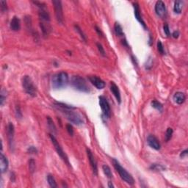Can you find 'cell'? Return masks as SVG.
<instances>
[{
    "label": "cell",
    "instance_id": "1",
    "mask_svg": "<svg viewBox=\"0 0 188 188\" xmlns=\"http://www.w3.org/2000/svg\"><path fill=\"white\" fill-rule=\"evenodd\" d=\"M69 82L68 74L65 71H61L55 74L52 78V86L53 89L59 90L66 88Z\"/></svg>",
    "mask_w": 188,
    "mask_h": 188
},
{
    "label": "cell",
    "instance_id": "2",
    "mask_svg": "<svg viewBox=\"0 0 188 188\" xmlns=\"http://www.w3.org/2000/svg\"><path fill=\"white\" fill-rule=\"evenodd\" d=\"M60 112H61L66 119L68 121H70L71 124H74L77 126H81L84 124L83 118L80 115L79 113H76L72 109H66L61 108V107H56Z\"/></svg>",
    "mask_w": 188,
    "mask_h": 188
},
{
    "label": "cell",
    "instance_id": "3",
    "mask_svg": "<svg viewBox=\"0 0 188 188\" xmlns=\"http://www.w3.org/2000/svg\"><path fill=\"white\" fill-rule=\"evenodd\" d=\"M70 84L74 89L80 92L89 93L91 91V88L88 84V82L80 76H73L70 79Z\"/></svg>",
    "mask_w": 188,
    "mask_h": 188
},
{
    "label": "cell",
    "instance_id": "4",
    "mask_svg": "<svg viewBox=\"0 0 188 188\" xmlns=\"http://www.w3.org/2000/svg\"><path fill=\"white\" fill-rule=\"evenodd\" d=\"M113 163L115 169L119 173V176H121V179L129 185H133L135 184V179L132 177V176L125 168H123L122 165L120 164L119 162L116 160L115 159H113Z\"/></svg>",
    "mask_w": 188,
    "mask_h": 188
},
{
    "label": "cell",
    "instance_id": "5",
    "mask_svg": "<svg viewBox=\"0 0 188 188\" xmlns=\"http://www.w3.org/2000/svg\"><path fill=\"white\" fill-rule=\"evenodd\" d=\"M22 87L27 94L32 97H35L37 95V88L31 77L28 75L24 76L22 78Z\"/></svg>",
    "mask_w": 188,
    "mask_h": 188
},
{
    "label": "cell",
    "instance_id": "6",
    "mask_svg": "<svg viewBox=\"0 0 188 188\" xmlns=\"http://www.w3.org/2000/svg\"><path fill=\"white\" fill-rule=\"evenodd\" d=\"M49 138H50L51 141H52V144H53L54 147H55V150H56V151H57V153L58 155L60 156V158H61L62 160L65 162V163H66V164H67L68 166H70V162H69V160H68V158L67 155L66 154V153L64 152V151L63 150L61 146L59 144V143H58V141L57 140V139H56V138L55 137V135H52V134H50V135H49Z\"/></svg>",
    "mask_w": 188,
    "mask_h": 188
},
{
    "label": "cell",
    "instance_id": "7",
    "mask_svg": "<svg viewBox=\"0 0 188 188\" xmlns=\"http://www.w3.org/2000/svg\"><path fill=\"white\" fill-rule=\"evenodd\" d=\"M52 4L55 8V13L56 19L58 23L63 24L64 21V18H63V5L62 2L60 0H53Z\"/></svg>",
    "mask_w": 188,
    "mask_h": 188
},
{
    "label": "cell",
    "instance_id": "8",
    "mask_svg": "<svg viewBox=\"0 0 188 188\" xmlns=\"http://www.w3.org/2000/svg\"><path fill=\"white\" fill-rule=\"evenodd\" d=\"M99 103L101 108H102L104 116L107 118H110V116H111V109H110V104L107 102V99L103 96H99Z\"/></svg>",
    "mask_w": 188,
    "mask_h": 188
},
{
    "label": "cell",
    "instance_id": "9",
    "mask_svg": "<svg viewBox=\"0 0 188 188\" xmlns=\"http://www.w3.org/2000/svg\"><path fill=\"white\" fill-rule=\"evenodd\" d=\"M86 152H87V155H88V160H89L90 164H91V167L92 168L93 173L94 175L97 176L98 175V165H97V162H96V159H95V157H94L93 152L91 151V150L90 149H86Z\"/></svg>",
    "mask_w": 188,
    "mask_h": 188
},
{
    "label": "cell",
    "instance_id": "10",
    "mask_svg": "<svg viewBox=\"0 0 188 188\" xmlns=\"http://www.w3.org/2000/svg\"><path fill=\"white\" fill-rule=\"evenodd\" d=\"M155 12L160 18H164L166 16V7L162 1H157L155 5Z\"/></svg>",
    "mask_w": 188,
    "mask_h": 188
},
{
    "label": "cell",
    "instance_id": "11",
    "mask_svg": "<svg viewBox=\"0 0 188 188\" xmlns=\"http://www.w3.org/2000/svg\"><path fill=\"white\" fill-rule=\"evenodd\" d=\"M147 143L149 144V146H150L151 148L154 149V150H160V148H161V145H160V141L159 140L156 138L154 135H150L148 136L147 138Z\"/></svg>",
    "mask_w": 188,
    "mask_h": 188
},
{
    "label": "cell",
    "instance_id": "12",
    "mask_svg": "<svg viewBox=\"0 0 188 188\" xmlns=\"http://www.w3.org/2000/svg\"><path fill=\"white\" fill-rule=\"evenodd\" d=\"M8 129H7V133H8V143H9L10 148H13V139H14L15 134V128L14 126L12 123H9L8 125Z\"/></svg>",
    "mask_w": 188,
    "mask_h": 188
},
{
    "label": "cell",
    "instance_id": "13",
    "mask_svg": "<svg viewBox=\"0 0 188 188\" xmlns=\"http://www.w3.org/2000/svg\"><path fill=\"white\" fill-rule=\"evenodd\" d=\"M89 80L97 89L102 90L104 88L105 82L99 77H96V76H91V77H89Z\"/></svg>",
    "mask_w": 188,
    "mask_h": 188
},
{
    "label": "cell",
    "instance_id": "14",
    "mask_svg": "<svg viewBox=\"0 0 188 188\" xmlns=\"http://www.w3.org/2000/svg\"><path fill=\"white\" fill-rule=\"evenodd\" d=\"M133 6H134V12H135V18H136L137 20L140 23L141 25L143 26V28L146 29V23H145L143 19H142V16H141L140 10L139 5H138V3H137V2H135V3H133Z\"/></svg>",
    "mask_w": 188,
    "mask_h": 188
},
{
    "label": "cell",
    "instance_id": "15",
    "mask_svg": "<svg viewBox=\"0 0 188 188\" xmlns=\"http://www.w3.org/2000/svg\"><path fill=\"white\" fill-rule=\"evenodd\" d=\"M40 27H41V31H42L43 35L46 38L52 31V27H51L50 22L49 21H40Z\"/></svg>",
    "mask_w": 188,
    "mask_h": 188
},
{
    "label": "cell",
    "instance_id": "16",
    "mask_svg": "<svg viewBox=\"0 0 188 188\" xmlns=\"http://www.w3.org/2000/svg\"><path fill=\"white\" fill-rule=\"evenodd\" d=\"M110 91H112L113 94L114 95L118 103L121 104V92H120V90L119 88H118V87L117 85H116V84L114 83L113 82H111V83H110Z\"/></svg>",
    "mask_w": 188,
    "mask_h": 188
},
{
    "label": "cell",
    "instance_id": "17",
    "mask_svg": "<svg viewBox=\"0 0 188 188\" xmlns=\"http://www.w3.org/2000/svg\"><path fill=\"white\" fill-rule=\"evenodd\" d=\"M8 166H9V162H8V158L2 153H1V155H0V169H1L2 173H4L8 171Z\"/></svg>",
    "mask_w": 188,
    "mask_h": 188
},
{
    "label": "cell",
    "instance_id": "18",
    "mask_svg": "<svg viewBox=\"0 0 188 188\" xmlns=\"http://www.w3.org/2000/svg\"><path fill=\"white\" fill-rule=\"evenodd\" d=\"M10 27L11 30L13 31L17 32L20 30L21 29V21L20 19L17 16H14L10 21Z\"/></svg>",
    "mask_w": 188,
    "mask_h": 188
},
{
    "label": "cell",
    "instance_id": "19",
    "mask_svg": "<svg viewBox=\"0 0 188 188\" xmlns=\"http://www.w3.org/2000/svg\"><path fill=\"white\" fill-rule=\"evenodd\" d=\"M173 100L177 104H182L186 100V96L182 92H176L173 96Z\"/></svg>",
    "mask_w": 188,
    "mask_h": 188
},
{
    "label": "cell",
    "instance_id": "20",
    "mask_svg": "<svg viewBox=\"0 0 188 188\" xmlns=\"http://www.w3.org/2000/svg\"><path fill=\"white\" fill-rule=\"evenodd\" d=\"M183 5L184 2H182V0H176V1H175L173 5L174 13H176V14H180L182 13V9H183Z\"/></svg>",
    "mask_w": 188,
    "mask_h": 188
},
{
    "label": "cell",
    "instance_id": "21",
    "mask_svg": "<svg viewBox=\"0 0 188 188\" xmlns=\"http://www.w3.org/2000/svg\"><path fill=\"white\" fill-rule=\"evenodd\" d=\"M47 120V124H48V127H49V130L51 131V132L52 133V135H55L57 133V128L55 126V124H54L53 120L52 119V118L49 116L46 117Z\"/></svg>",
    "mask_w": 188,
    "mask_h": 188
},
{
    "label": "cell",
    "instance_id": "22",
    "mask_svg": "<svg viewBox=\"0 0 188 188\" xmlns=\"http://www.w3.org/2000/svg\"><path fill=\"white\" fill-rule=\"evenodd\" d=\"M114 30L116 35H117L118 37H124V31H123V28L119 23L116 22V23L115 24Z\"/></svg>",
    "mask_w": 188,
    "mask_h": 188
},
{
    "label": "cell",
    "instance_id": "23",
    "mask_svg": "<svg viewBox=\"0 0 188 188\" xmlns=\"http://www.w3.org/2000/svg\"><path fill=\"white\" fill-rule=\"evenodd\" d=\"M102 170H103L104 173L105 174V176H106L108 179H112V178L113 177V173H112L111 169H110V168L108 165L104 164L103 166H102Z\"/></svg>",
    "mask_w": 188,
    "mask_h": 188
},
{
    "label": "cell",
    "instance_id": "24",
    "mask_svg": "<svg viewBox=\"0 0 188 188\" xmlns=\"http://www.w3.org/2000/svg\"><path fill=\"white\" fill-rule=\"evenodd\" d=\"M46 179H47V182H48V183H49V186H50L51 187H52V188L57 187V185L56 181H55V178H54L53 176L51 175V174H49V175L47 176Z\"/></svg>",
    "mask_w": 188,
    "mask_h": 188
},
{
    "label": "cell",
    "instance_id": "25",
    "mask_svg": "<svg viewBox=\"0 0 188 188\" xmlns=\"http://www.w3.org/2000/svg\"><path fill=\"white\" fill-rule=\"evenodd\" d=\"M151 104L152 107H154V109H156V110H159L160 112L162 111V109H163L162 104L160 102H159L158 101L153 100L151 102Z\"/></svg>",
    "mask_w": 188,
    "mask_h": 188
},
{
    "label": "cell",
    "instance_id": "26",
    "mask_svg": "<svg viewBox=\"0 0 188 188\" xmlns=\"http://www.w3.org/2000/svg\"><path fill=\"white\" fill-rule=\"evenodd\" d=\"M29 171L31 173H33L35 171V168H36V164H35V161L34 160V159H30L29 160Z\"/></svg>",
    "mask_w": 188,
    "mask_h": 188
},
{
    "label": "cell",
    "instance_id": "27",
    "mask_svg": "<svg viewBox=\"0 0 188 188\" xmlns=\"http://www.w3.org/2000/svg\"><path fill=\"white\" fill-rule=\"evenodd\" d=\"M7 98V91L5 90L2 89L1 91V94H0V104L1 106H3L6 101Z\"/></svg>",
    "mask_w": 188,
    "mask_h": 188
},
{
    "label": "cell",
    "instance_id": "28",
    "mask_svg": "<svg viewBox=\"0 0 188 188\" xmlns=\"http://www.w3.org/2000/svg\"><path fill=\"white\" fill-rule=\"evenodd\" d=\"M150 169L152 170V171H164V170H165V168L160 164H152L150 167Z\"/></svg>",
    "mask_w": 188,
    "mask_h": 188
},
{
    "label": "cell",
    "instance_id": "29",
    "mask_svg": "<svg viewBox=\"0 0 188 188\" xmlns=\"http://www.w3.org/2000/svg\"><path fill=\"white\" fill-rule=\"evenodd\" d=\"M74 29H75L76 31L77 32V33H78L79 35H80V37H81V38L82 40H83L84 41H87V38H86V36H85V33L82 32V30L81 28H80L79 27L78 25H74Z\"/></svg>",
    "mask_w": 188,
    "mask_h": 188
},
{
    "label": "cell",
    "instance_id": "30",
    "mask_svg": "<svg viewBox=\"0 0 188 188\" xmlns=\"http://www.w3.org/2000/svg\"><path fill=\"white\" fill-rule=\"evenodd\" d=\"M173 133V131L172 128L167 129L166 132H165V140H166V142L169 141L172 138Z\"/></svg>",
    "mask_w": 188,
    "mask_h": 188
},
{
    "label": "cell",
    "instance_id": "31",
    "mask_svg": "<svg viewBox=\"0 0 188 188\" xmlns=\"http://www.w3.org/2000/svg\"><path fill=\"white\" fill-rule=\"evenodd\" d=\"M157 50H158V52H160V55H164V54H165V52H164V46H163V45H162V44L161 41H157Z\"/></svg>",
    "mask_w": 188,
    "mask_h": 188
},
{
    "label": "cell",
    "instance_id": "32",
    "mask_svg": "<svg viewBox=\"0 0 188 188\" xmlns=\"http://www.w3.org/2000/svg\"><path fill=\"white\" fill-rule=\"evenodd\" d=\"M0 8H1V11L2 13H5L8 10V6H7V2L4 1V0H1L0 1Z\"/></svg>",
    "mask_w": 188,
    "mask_h": 188
},
{
    "label": "cell",
    "instance_id": "33",
    "mask_svg": "<svg viewBox=\"0 0 188 188\" xmlns=\"http://www.w3.org/2000/svg\"><path fill=\"white\" fill-rule=\"evenodd\" d=\"M15 113H16V116L17 118L19 119H21L22 118V112L21 110V107H19V105H16V110H15Z\"/></svg>",
    "mask_w": 188,
    "mask_h": 188
},
{
    "label": "cell",
    "instance_id": "34",
    "mask_svg": "<svg viewBox=\"0 0 188 188\" xmlns=\"http://www.w3.org/2000/svg\"><path fill=\"white\" fill-rule=\"evenodd\" d=\"M96 46H97L98 50H99V52H100L101 55H102V56L104 57L105 55H106V53H105V50L104 49V47L102 46V44H101L100 43H97V44H96Z\"/></svg>",
    "mask_w": 188,
    "mask_h": 188
},
{
    "label": "cell",
    "instance_id": "35",
    "mask_svg": "<svg viewBox=\"0 0 188 188\" xmlns=\"http://www.w3.org/2000/svg\"><path fill=\"white\" fill-rule=\"evenodd\" d=\"M66 129H67V132L70 136H73L74 135V129H73V126L71 124H68L66 125Z\"/></svg>",
    "mask_w": 188,
    "mask_h": 188
},
{
    "label": "cell",
    "instance_id": "36",
    "mask_svg": "<svg viewBox=\"0 0 188 188\" xmlns=\"http://www.w3.org/2000/svg\"><path fill=\"white\" fill-rule=\"evenodd\" d=\"M163 30H164V34L166 35L167 36H170L171 35V32H170V28H169V26L167 24H165L164 26H163Z\"/></svg>",
    "mask_w": 188,
    "mask_h": 188
},
{
    "label": "cell",
    "instance_id": "37",
    "mask_svg": "<svg viewBox=\"0 0 188 188\" xmlns=\"http://www.w3.org/2000/svg\"><path fill=\"white\" fill-rule=\"evenodd\" d=\"M27 152L29 154H37L38 153V149L35 146H30V147L27 149Z\"/></svg>",
    "mask_w": 188,
    "mask_h": 188
},
{
    "label": "cell",
    "instance_id": "38",
    "mask_svg": "<svg viewBox=\"0 0 188 188\" xmlns=\"http://www.w3.org/2000/svg\"><path fill=\"white\" fill-rule=\"evenodd\" d=\"M152 66H153V60H152L151 58L149 57V59H148V60H147V62H146L145 66H146V69H150V68H151Z\"/></svg>",
    "mask_w": 188,
    "mask_h": 188
},
{
    "label": "cell",
    "instance_id": "39",
    "mask_svg": "<svg viewBox=\"0 0 188 188\" xmlns=\"http://www.w3.org/2000/svg\"><path fill=\"white\" fill-rule=\"evenodd\" d=\"M95 29H96V32H97V34L99 35V36L103 37V33H102V30H100V28H99L97 26H96V27H95Z\"/></svg>",
    "mask_w": 188,
    "mask_h": 188
},
{
    "label": "cell",
    "instance_id": "40",
    "mask_svg": "<svg viewBox=\"0 0 188 188\" xmlns=\"http://www.w3.org/2000/svg\"><path fill=\"white\" fill-rule=\"evenodd\" d=\"M179 35H180V33H179V32L178 31V30L174 31L172 34V36L174 38H178L179 37Z\"/></svg>",
    "mask_w": 188,
    "mask_h": 188
},
{
    "label": "cell",
    "instance_id": "41",
    "mask_svg": "<svg viewBox=\"0 0 188 188\" xmlns=\"http://www.w3.org/2000/svg\"><path fill=\"white\" fill-rule=\"evenodd\" d=\"M187 153H188L187 149H185V151H183L181 152L180 157H182V158H184V157H186L187 155Z\"/></svg>",
    "mask_w": 188,
    "mask_h": 188
},
{
    "label": "cell",
    "instance_id": "42",
    "mask_svg": "<svg viewBox=\"0 0 188 188\" xmlns=\"http://www.w3.org/2000/svg\"><path fill=\"white\" fill-rule=\"evenodd\" d=\"M108 187H110V188H113V187H114V185H113V184L111 182H108Z\"/></svg>",
    "mask_w": 188,
    "mask_h": 188
},
{
    "label": "cell",
    "instance_id": "43",
    "mask_svg": "<svg viewBox=\"0 0 188 188\" xmlns=\"http://www.w3.org/2000/svg\"><path fill=\"white\" fill-rule=\"evenodd\" d=\"M152 41H153V39H152V38H151V35H149V45H151V44H152Z\"/></svg>",
    "mask_w": 188,
    "mask_h": 188
}]
</instances>
